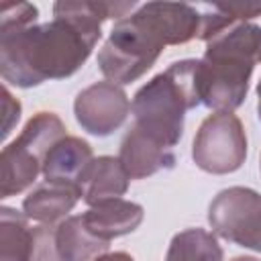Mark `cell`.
Returning a JSON list of instances; mask_svg holds the SVG:
<instances>
[{"label":"cell","instance_id":"obj_14","mask_svg":"<svg viewBox=\"0 0 261 261\" xmlns=\"http://www.w3.org/2000/svg\"><path fill=\"white\" fill-rule=\"evenodd\" d=\"M110 243L90 232L82 214L67 216L55 226V249L61 261H94L104 255Z\"/></svg>","mask_w":261,"mask_h":261},{"label":"cell","instance_id":"obj_21","mask_svg":"<svg viewBox=\"0 0 261 261\" xmlns=\"http://www.w3.org/2000/svg\"><path fill=\"white\" fill-rule=\"evenodd\" d=\"M230 261H259V259L257 257H249V255H241V257H234Z\"/></svg>","mask_w":261,"mask_h":261},{"label":"cell","instance_id":"obj_1","mask_svg":"<svg viewBox=\"0 0 261 261\" xmlns=\"http://www.w3.org/2000/svg\"><path fill=\"white\" fill-rule=\"evenodd\" d=\"M137 2L59 0L53 20L37 24L39 10L29 2L0 4V73L6 84L35 88L47 80L73 75L102 37V22L124 18Z\"/></svg>","mask_w":261,"mask_h":261},{"label":"cell","instance_id":"obj_8","mask_svg":"<svg viewBox=\"0 0 261 261\" xmlns=\"http://www.w3.org/2000/svg\"><path fill=\"white\" fill-rule=\"evenodd\" d=\"M130 102L122 86L114 82H96L84 88L73 100V114L77 124L94 135L108 137L120 128L130 112Z\"/></svg>","mask_w":261,"mask_h":261},{"label":"cell","instance_id":"obj_13","mask_svg":"<svg viewBox=\"0 0 261 261\" xmlns=\"http://www.w3.org/2000/svg\"><path fill=\"white\" fill-rule=\"evenodd\" d=\"M128 179L130 177L124 171L118 157H110V155L94 157L80 184L82 200L88 206H96L100 202L120 198L128 190Z\"/></svg>","mask_w":261,"mask_h":261},{"label":"cell","instance_id":"obj_15","mask_svg":"<svg viewBox=\"0 0 261 261\" xmlns=\"http://www.w3.org/2000/svg\"><path fill=\"white\" fill-rule=\"evenodd\" d=\"M35 251V226L24 212L0 208V261H31Z\"/></svg>","mask_w":261,"mask_h":261},{"label":"cell","instance_id":"obj_19","mask_svg":"<svg viewBox=\"0 0 261 261\" xmlns=\"http://www.w3.org/2000/svg\"><path fill=\"white\" fill-rule=\"evenodd\" d=\"M94 261H135V259L124 251H114V253H104V255L96 257Z\"/></svg>","mask_w":261,"mask_h":261},{"label":"cell","instance_id":"obj_10","mask_svg":"<svg viewBox=\"0 0 261 261\" xmlns=\"http://www.w3.org/2000/svg\"><path fill=\"white\" fill-rule=\"evenodd\" d=\"M92 161H94V155H92L90 143L80 139V137L65 135L47 153L41 173H43L45 181H55V184L80 188Z\"/></svg>","mask_w":261,"mask_h":261},{"label":"cell","instance_id":"obj_3","mask_svg":"<svg viewBox=\"0 0 261 261\" xmlns=\"http://www.w3.org/2000/svg\"><path fill=\"white\" fill-rule=\"evenodd\" d=\"M202 104L214 112L237 110L249 92L251 73L261 63V27L237 22L206 41L198 59Z\"/></svg>","mask_w":261,"mask_h":261},{"label":"cell","instance_id":"obj_11","mask_svg":"<svg viewBox=\"0 0 261 261\" xmlns=\"http://www.w3.org/2000/svg\"><path fill=\"white\" fill-rule=\"evenodd\" d=\"M143 216H145V210L141 204L122 200V198L100 202L96 206H90L82 214L90 232H94L98 239L106 243L137 230L139 224L143 222Z\"/></svg>","mask_w":261,"mask_h":261},{"label":"cell","instance_id":"obj_20","mask_svg":"<svg viewBox=\"0 0 261 261\" xmlns=\"http://www.w3.org/2000/svg\"><path fill=\"white\" fill-rule=\"evenodd\" d=\"M257 112H259V120H261V80L257 84Z\"/></svg>","mask_w":261,"mask_h":261},{"label":"cell","instance_id":"obj_6","mask_svg":"<svg viewBox=\"0 0 261 261\" xmlns=\"http://www.w3.org/2000/svg\"><path fill=\"white\" fill-rule=\"evenodd\" d=\"M194 163L214 175L241 169L247 159V135L243 122L232 112L208 114L192 143Z\"/></svg>","mask_w":261,"mask_h":261},{"label":"cell","instance_id":"obj_7","mask_svg":"<svg viewBox=\"0 0 261 261\" xmlns=\"http://www.w3.org/2000/svg\"><path fill=\"white\" fill-rule=\"evenodd\" d=\"M208 222L214 234L239 247L261 253V194L232 186L214 196L208 206Z\"/></svg>","mask_w":261,"mask_h":261},{"label":"cell","instance_id":"obj_18","mask_svg":"<svg viewBox=\"0 0 261 261\" xmlns=\"http://www.w3.org/2000/svg\"><path fill=\"white\" fill-rule=\"evenodd\" d=\"M2 106H4V126H2V135L8 137V133L12 130V126L18 122L20 118V102L16 98H12V94L8 92V88H2Z\"/></svg>","mask_w":261,"mask_h":261},{"label":"cell","instance_id":"obj_22","mask_svg":"<svg viewBox=\"0 0 261 261\" xmlns=\"http://www.w3.org/2000/svg\"><path fill=\"white\" fill-rule=\"evenodd\" d=\"M259 167H261V163H259Z\"/></svg>","mask_w":261,"mask_h":261},{"label":"cell","instance_id":"obj_2","mask_svg":"<svg viewBox=\"0 0 261 261\" xmlns=\"http://www.w3.org/2000/svg\"><path fill=\"white\" fill-rule=\"evenodd\" d=\"M202 12L186 2H147L116 20L98 51V67L108 82L133 84L145 75L167 45L198 37Z\"/></svg>","mask_w":261,"mask_h":261},{"label":"cell","instance_id":"obj_12","mask_svg":"<svg viewBox=\"0 0 261 261\" xmlns=\"http://www.w3.org/2000/svg\"><path fill=\"white\" fill-rule=\"evenodd\" d=\"M80 198L82 192L75 186L45 181L27 194V198L22 200V212L29 220L51 226L53 222H61L63 218H67Z\"/></svg>","mask_w":261,"mask_h":261},{"label":"cell","instance_id":"obj_4","mask_svg":"<svg viewBox=\"0 0 261 261\" xmlns=\"http://www.w3.org/2000/svg\"><path fill=\"white\" fill-rule=\"evenodd\" d=\"M198 69V59H181L139 88L130 106L133 124L153 141L173 149L184 135L186 112L202 104Z\"/></svg>","mask_w":261,"mask_h":261},{"label":"cell","instance_id":"obj_17","mask_svg":"<svg viewBox=\"0 0 261 261\" xmlns=\"http://www.w3.org/2000/svg\"><path fill=\"white\" fill-rule=\"evenodd\" d=\"M214 6L232 22H247L261 14V2H214Z\"/></svg>","mask_w":261,"mask_h":261},{"label":"cell","instance_id":"obj_5","mask_svg":"<svg viewBox=\"0 0 261 261\" xmlns=\"http://www.w3.org/2000/svg\"><path fill=\"white\" fill-rule=\"evenodd\" d=\"M65 137V124L55 112H37L20 135L0 155V196L10 198L35 184L51 147Z\"/></svg>","mask_w":261,"mask_h":261},{"label":"cell","instance_id":"obj_9","mask_svg":"<svg viewBox=\"0 0 261 261\" xmlns=\"http://www.w3.org/2000/svg\"><path fill=\"white\" fill-rule=\"evenodd\" d=\"M118 159L130 179H145L161 169H171L177 161L173 149L153 141L135 124L120 141Z\"/></svg>","mask_w":261,"mask_h":261},{"label":"cell","instance_id":"obj_16","mask_svg":"<svg viewBox=\"0 0 261 261\" xmlns=\"http://www.w3.org/2000/svg\"><path fill=\"white\" fill-rule=\"evenodd\" d=\"M222 247L212 232L186 228L171 239L165 261H222Z\"/></svg>","mask_w":261,"mask_h":261}]
</instances>
